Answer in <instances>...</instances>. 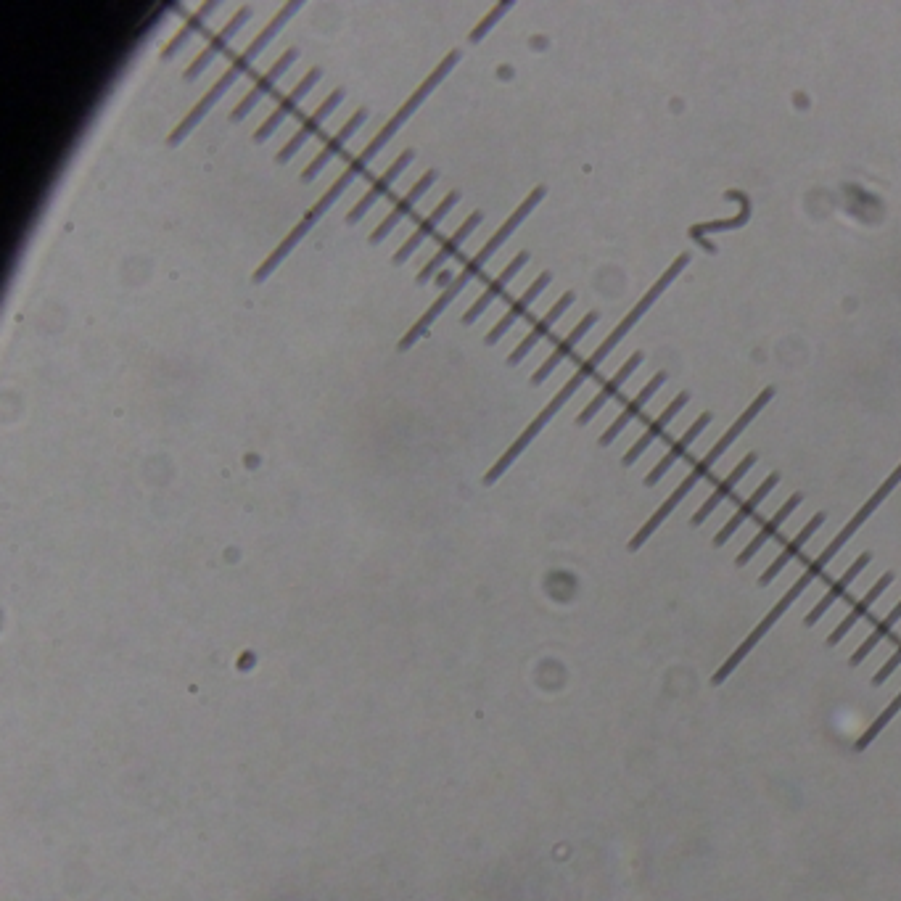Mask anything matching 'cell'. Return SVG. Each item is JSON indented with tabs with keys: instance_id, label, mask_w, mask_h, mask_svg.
Masks as SVG:
<instances>
[{
	"instance_id": "1",
	"label": "cell",
	"mask_w": 901,
	"mask_h": 901,
	"mask_svg": "<svg viewBox=\"0 0 901 901\" xmlns=\"http://www.w3.org/2000/svg\"><path fill=\"white\" fill-rule=\"evenodd\" d=\"M545 193H547L545 185H537V188H532V191H529V196H526V199L521 201V204H518V207L513 209V212H510L508 220H505L503 225H500V228H497L495 233H492V238H489L487 244L481 246L479 252L473 254L471 259H468L466 267H463V273L455 275V281H452L450 286H447V289L442 291V294L436 296L434 302H431L429 310L423 312L421 318L415 320L413 328H410V331H407L405 336L399 339V344H397L399 352H410V349L415 347V341L429 333V328H431V325H434V320L439 318V315H442V312L447 310V307H450L452 302H455V296H458L460 291L466 289L468 283H471L473 278H476V275H479L481 270L487 267L489 259H492L497 252H500V246H505V241H508V238L513 236V233H516L518 225H521V222H524L526 217L532 215L534 207H537V204H540V201L545 199Z\"/></svg>"
},
{
	"instance_id": "2",
	"label": "cell",
	"mask_w": 901,
	"mask_h": 901,
	"mask_svg": "<svg viewBox=\"0 0 901 901\" xmlns=\"http://www.w3.org/2000/svg\"><path fill=\"white\" fill-rule=\"evenodd\" d=\"M772 397H775V386H767V389H764V392H761L759 397H756L754 402H751V405H748L746 410H743V413L738 415V418H735V423H732L730 429H727L722 436H719V442L714 444V447H711V450L706 452V455H703V458L698 460V463H695L693 471L687 473L685 479L680 481V487L674 489L672 495L666 497L664 503H661V508H658L656 513H653V516H650L648 521H645L643 529H640V532H637L635 537H632V542H629V550H632V553H635V550H640V547H643L645 542H648L650 537H653V532H656L658 526L664 524L666 518H669L674 513V508H677V505H680L682 500H685V497L690 495V492H693L695 484L709 476L711 468L717 466V460L722 458L724 452H727L732 447V442H735V439H738V436L743 434V431H746L748 426H751V421H754L756 415H759L761 410L767 407V402Z\"/></svg>"
},
{
	"instance_id": "3",
	"label": "cell",
	"mask_w": 901,
	"mask_h": 901,
	"mask_svg": "<svg viewBox=\"0 0 901 901\" xmlns=\"http://www.w3.org/2000/svg\"><path fill=\"white\" fill-rule=\"evenodd\" d=\"M603 360H606V355H603V352H600V349L595 347V352H592V355L587 357V360H584L582 365H579L577 373H574V376H571L569 381H566V384H563L561 392L555 394V397L550 399V402H547L545 407H542V413L537 415V418H534V421L529 423V426H526L524 431H521V436H518L516 442L510 444L508 450L503 452V458L497 460L495 466L489 468L487 476H484V484H487V487H492V484H495V481L500 479V476H503V473L508 471L510 466H513V463H516L518 455H521V452H524L526 447H529V444L534 442V439H537V434H540V431L545 429L547 423L553 421L555 415H558V410H561V407L566 405V402H569V399L574 397V394H577L579 389H582L584 381H587V378H590L592 373H595V370H598V365H600V362H603Z\"/></svg>"
},
{
	"instance_id": "4",
	"label": "cell",
	"mask_w": 901,
	"mask_h": 901,
	"mask_svg": "<svg viewBox=\"0 0 901 901\" xmlns=\"http://www.w3.org/2000/svg\"><path fill=\"white\" fill-rule=\"evenodd\" d=\"M365 167H368V164L362 162L360 156H355V159L349 162V167L344 172H341L339 180H336V183H333L331 188H328V191H325L323 196H320V199L315 201V204H312V207L307 209V212H304V217L299 222H296L294 228H291L289 236L283 238L281 244L275 246L273 252H270V257H267L265 262H262V265L257 267V270H254V275H252L254 283H265L267 278H270V275L275 273V267L281 265L283 259H286L291 252H294V246L299 244V241H302V238L307 236V233H310L312 228H315V225H318L320 217H323L325 212H328V209H331L333 204H336V201L341 199V193L347 191L349 185L355 183L357 175H360V172L365 170Z\"/></svg>"
},
{
	"instance_id": "5",
	"label": "cell",
	"mask_w": 901,
	"mask_h": 901,
	"mask_svg": "<svg viewBox=\"0 0 901 901\" xmlns=\"http://www.w3.org/2000/svg\"><path fill=\"white\" fill-rule=\"evenodd\" d=\"M814 579H820V574L806 566V571H804V574H801V577L796 579V584H793L791 590L785 592L783 598L777 600L775 608H772V611H769L767 616H764V619H761L759 624H756L754 632H751V635H748L746 640H743V643L738 645V648L732 650V656L727 658V661H724L722 666H719L717 674L711 677V685H722V682H727V677H730V674L735 672V669H738V666L743 664V661H746L748 653H751V650H754L756 645H759L761 640H764V635H767L769 629L775 627L777 621L783 619V613L788 611V608H791L793 603H796V600L801 598V595H804V590H806V587H809V584L814 582Z\"/></svg>"
},
{
	"instance_id": "6",
	"label": "cell",
	"mask_w": 901,
	"mask_h": 901,
	"mask_svg": "<svg viewBox=\"0 0 901 901\" xmlns=\"http://www.w3.org/2000/svg\"><path fill=\"white\" fill-rule=\"evenodd\" d=\"M899 481H901V463L894 468V471H891V476H888V479L883 481V484H880L878 492H872L870 500H867V503L862 505V508H859L857 513H854V516H851L849 524L843 526L841 532L835 534V540L830 542V545L825 547V550H822V553L817 555V558H814L812 563H809V569H814V571H817V574H820V577H822V571L828 569V563L833 561L835 555L841 553V547L846 545V542H849L851 537H854V534L859 532V526L865 524L867 518H870L872 513H875V510L880 508V503H883V500H886V497L891 495V492H894L896 487H899Z\"/></svg>"
},
{
	"instance_id": "7",
	"label": "cell",
	"mask_w": 901,
	"mask_h": 901,
	"mask_svg": "<svg viewBox=\"0 0 901 901\" xmlns=\"http://www.w3.org/2000/svg\"><path fill=\"white\" fill-rule=\"evenodd\" d=\"M690 262H693V257H690V254H687V252H685V254H680V257L674 259L672 265L666 267V273H664V275H661V278H658V281H656V283H653V286H650V289H648V291H645V296H643V299H640V302H637V304H635V307H632V310H629V312H627V318L621 320V323H619V325H616V328H613V331H611V333H608V336H606V341H603V344H598V349H600V352H603V355H606V357H608V355H611V352H613V347H616V344H619V341H621V339H624V336H627V333H629V331H632V325H635V323H637V320L643 318L645 312H648V310H650V307H653V302H656L658 296L664 294V291H666V289H669V286H672V281H674V278H677V275H680V273H682V270H685V267H687V265H690Z\"/></svg>"
},
{
	"instance_id": "8",
	"label": "cell",
	"mask_w": 901,
	"mask_h": 901,
	"mask_svg": "<svg viewBox=\"0 0 901 901\" xmlns=\"http://www.w3.org/2000/svg\"><path fill=\"white\" fill-rule=\"evenodd\" d=\"M413 156H415L413 148H405V151H402V154H399L397 159H394V162L389 164V167H386L384 175H381V178H378L376 183L370 185L368 191H365V196H362V199L357 201L355 207L349 209L347 225H357V222H360L362 217L368 215L370 209H373V204H378V201H381V196H384V193L389 191V188H392L394 183H397L399 175H402V172H405L407 167H410V162H413Z\"/></svg>"
},
{
	"instance_id": "9",
	"label": "cell",
	"mask_w": 901,
	"mask_h": 901,
	"mask_svg": "<svg viewBox=\"0 0 901 901\" xmlns=\"http://www.w3.org/2000/svg\"><path fill=\"white\" fill-rule=\"evenodd\" d=\"M320 77H323V69H320V67L310 69V72L304 74L302 80L296 82V88L289 90V93L283 96L281 104L275 106L273 114H270V117H267L265 122H262V125H259L257 130H254V143H265L267 138H270V135H273L275 130H278V127L283 125V119L289 117L291 111H294L296 106H299V101H302V98L307 96V93H310V90L315 88V85H318Z\"/></svg>"
},
{
	"instance_id": "10",
	"label": "cell",
	"mask_w": 901,
	"mask_h": 901,
	"mask_svg": "<svg viewBox=\"0 0 901 901\" xmlns=\"http://www.w3.org/2000/svg\"><path fill=\"white\" fill-rule=\"evenodd\" d=\"M434 180H436V170L423 172L421 178H418L413 183V188H410V191H407L405 196H402V199H399L397 204H394L392 212H389V215H386L384 220H381V225H376V230L370 233V244H373V246L381 244V241H384V238L389 236V233H392L394 228H397L399 222L405 220V217L410 215V212H413L415 204H418V201H421L423 196H426V193L431 191V185H434Z\"/></svg>"
},
{
	"instance_id": "11",
	"label": "cell",
	"mask_w": 901,
	"mask_h": 901,
	"mask_svg": "<svg viewBox=\"0 0 901 901\" xmlns=\"http://www.w3.org/2000/svg\"><path fill=\"white\" fill-rule=\"evenodd\" d=\"M458 201H460V193L458 191L447 193V196H444V199L439 201V204H436L434 209H431L429 215H426V220H423L421 225H418V228H415L413 233L407 236L405 244L399 246L397 252H394V257H392L394 265H405L407 259L413 257V254L418 252V249H421L423 241H426V238H429L431 233H434V230L439 228V222H442L444 217L450 215L452 209H455V204H458Z\"/></svg>"
},
{
	"instance_id": "12",
	"label": "cell",
	"mask_w": 901,
	"mask_h": 901,
	"mask_svg": "<svg viewBox=\"0 0 901 901\" xmlns=\"http://www.w3.org/2000/svg\"><path fill=\"white\" fill-rule=\"evenodd\" d=\"M296 59H299V48H289V51L283 53V56H278V61H275L273 67L267 69V72L262 74L257 82H254L252 90H249V93H246V96L238 101L236 109L230 111V122H241V119H244L246 114H249V111H252L254 106L262 101V96L275 88V82L281 80L283 72H286V69H289Z\"/></svg>"
},
{
	"instance_id": "13",
	"label": "cell",
	"mask_w": 901,
	"mask_h": 901,
	"mask_svg": "<svg viewBox=\"0 0 901 901\" xmlns=\"http://www.w3.org/2000/svg\"><path fill=\"white\" fill-rule=\"evenodd\" d=\"M481 220H484V212H481V209L471 212V215L466 217V222H463V225H460V228L455 230V233H452L450 238H447V241H444L442 249H439V252H436L434 257L429 259V262H426V267H421V273L415 275V283H421V286H423V283H429L431 278H436V275L442 273L444 262H447V259H452V257H455V254L460 252V246L466 244V238L471 236L473 230L479 228Z\"/></svg>"
},
{
	"instance_id": "14",
	"label": "cell",
	"mask_w": 901,
	"mask_h": 901,
	"mask_svg": "<svg viewBox=\"0 0 901 901\" xmlns=\"http://www.w3.org/2000/svg\"><path fill=\"white\" fill-rule=\"evenodd\" d=\"M341 101H344V88L333 90L331 96L325 98L323 104H320L318 109L312 111L310 117H304L302 127H299V130H296V133L291 135V141H286V146H283L281 151H278V156H275V162H278V164H289L291 159H294V156H296V151H299V148H302L304 143H307V138H310V135L315 133V130H320V125H323V122H325V117H331V111L336 109V106H339Z\"/></svg>"
},
{
	"instance_id": "15",
	"label": "cell",
	"mask_w": 901,
	"mask_h": 901,
	"mask_svg": "<svg viewBox=\"0 0 901 901\" xmlns=\"http://www.w3.org/2000/svg\"><path fill=\"white\" fill-rule=\"evenodd\" d=\"M249 16H252V8H249V6L241 8V11H238V14L233 16V19H230V22L225 24V27H222V30L217 32L215 37H212V43H207V48H204V51H201L199 56H196V59H193L191 64H188V69H185V72H183L185 80H188V82L196 80V77H199V74L204 72V69H207L209 64H212V61L217 59V53L228 48L230 40H233V37L238 35V30H241V27H244V24L249 22Z\"/></svg>"
},
{
	"instance_id": "16",
	"label": "cell",
	"mask_w": 901,
	"mask_h": 901,
	"mask_svg": "<svg viewBox=\"0 0 901 901\" xmlns=\"http://www.w3.org/2000/svg\"><path fill=\"white\" fill-rule=\"evenodd\" d=\"M687 402H690V394H687V392H680V394H677V397L672 399V402H669V405L664 407V410H661V413L656 415V418H653V421L648 423V426H645V434L640 436V439H637V442L632 444V447H629L627 455H624V458H621V463H624V468L635 466L637 460L643 458V452L648 450L650 444L656 442L658 436L664 434L666 426H669V423H672L674 418H677V413H680V410L687 405Z\"/></svg>"
},
{
	"instance_id": "17",
	"label": "cell",
	"mask_w": 901,
	"mask_h": 901,
	"mask_svg": "<svg viewBox=\"0 0 901 901\" xmlns=\"http://www.w3.org/2000/svg\"><path fill=\"white\" fill-rule=\"evenodd\" d=\"M365 119H368V109L355 111V114H352V117H349L347 122H344V125L339 127V133L331 135V138H328V143H325V146L320 148L318 156H315V159H312V162L307 164V167H304V172H302V183H310V180L318 178V172H323L325 164L331 162L333 156L339 154L341 148L347 146L349 138H352V135H355L357 130H360V127L365 125Z\"/></svg>"
},
{
	"instance_id": "18",
	"label": "cell",
	"mask_w": 901,
	"mask_h": 901,
	"mask_svg": "<svg viewBox=\"0 0 901 901\" xmlns=\"http://www.w3.org/2000/svg\"><path fill=\"white\" fill-rule=\"evenodd\" d=\"M574 299H577V296H574V291H566V294H563L561 299H558V302H555L553 307H550V310H547L545 315H542V318L537 320V323H534V328L529 333H526L524 341H521V344H518V347L513 349V352H510V355H508L510 368H513V365H518V362L524 360V357L529 355V352H532V349L537 347V344H540L542 339H545L547 333H550V328H553V325L563 318V312L569 310L571 304H574Z\"/></svg>"
},
{
	"instance_id": "19",
	"label": "cell",
	"mask_w": 901,
	"mask_h": 901,
	"mask_svg": "<svg viewBox=\"0 0 901 901\" xmlns=\"http://www.w3.org/2000/svg\"><path fill=\"white\" fill-rule=\"evenodd\" d=\"M526 265H529V252H518L516 257L510 259L508 267H505L503 273L497 275L495 281L489 283L487 291H484V294H481L479 299H476V302H473L466 312H463V318H460V323H463V325H473V323H476V320H479L481 315H484V312H487L489 304L495 302L497 296H500L505 289H508V283L513 281V278H516V275L521 273V267H526Z\"/></svg>"
},
{
	"instance_id": "20",
	"label": "cell",
	"mask_w": 901,
	"mask_h": 901,
	"mask_svg": "<svg viewBox=\"0 0 901 901\" xmlns=\"http://www.w3.org/2000/svg\"><path fill=\"white\" fill-rule=\"evenodd\" d=\"M666 378H669V376H666V370H658L656 376L650 378L648 384H645L643 389H640V392L635 394V397L629 399L627 405H624V410H621L619 418H616V421H613L606 431H603V436H600V447H608V444H613V439H616V436H619L621 431L627 429L629 423L635 421L637 415H640V410H643V407L648 405L650 399H653V394H656L658 389H661V386L666 384Z\"/></svg>"
},
{
	"instance_id": "21",
	"label": "cell",
	"mask_w": 901,
	"mask_h": 901,
	"mask_svg": "<svg viewBox=\"0 0 901 901\" xmlns=\"http://www.w3.org/2000/svg\"><path fill=\"white\" fill-rule=\"evenodd\" d=\"M550 281H553V273H547V270H545V273L537 275L532 286H529V289H526L524 294L518 296L516 302L510 304V310L505 312L503 318H500L495 323V328H492V331H489L487 336H484V344H487V347H495L497 341L503 339L505 333H508L510 325L516 323V320L521 318V315H526V310H529V307H532V304H534V299H537V296H540L542 291L547 289V286H550Z\"/></svg>"
},
{
	"instance_id": "22",
	"label": "cell",
	"mask_w": 901,
	"mask_h": 901,
	"mask_svg": "<svg viewBox=\"0 0 901 901\" xmlns=\"http://www.w3.org/2000/svg\"><path fill=\"white\" fill-rule=\"evenodd\" d=\"M711 418H714V415H711V413H701V415H698V418H695L693 423H690V429H687L685 434H682L680 439H677V442L669 444V450H666L664 458L658 460L656 468H653V471H650L648 476H645V487H656L658 481L664 479L666 471H669V468H672L674 463H677V460H680L687 450H690V444H693L695 439H698V436L703 434V429L709 426Z\"/></svg>"
},
{
	"instance_id": "23",
	"label": "cell",
	"mask_w": 901,
	"mask_h": 901,
	"mask_svg": "<svg viewBox=\"0 0 901 901\" xmlns=\"http://www.w3.org/2000/svg\"><path fill=\"white\" fill-rule=\"evenodd\" d=\"M777 484H780V473H769L767 479L761 481L759 487L754 489V495L748 497V500H743V503H740V508L735 510V516H732L730 521H727V524H724L722 529H719V534H717V537H714V547L727 545V540H730L732 534L738 532L740 526L746 524L748 518L756 516V510H759V505L764 503V500H767L769 492H772V489H775Z\"/></svg>"
},
{
	"instance_id": "24",
	"label": "cell",
	"mask_w": 901,
	"mask_h": 901,
	"mask_svg": "<svg viewBox=\"0 0 901 901\" xmlns=\"http://www.w3.org/2000/svg\"><path fill=\"white\" fill-rule=\"evenodd\" d=\"M598 318H600V315L595 310L587 312V315H584V318L579 320V323L574 325V328H571L569 336L555 344V349H553V352H550V357H547V360L542 362L540 370H537V373H534V376H532V384L534 386H540L542 381H547V376H550V373H553V370L558 368V365H561V362L566 360V357H569L571 352H574V347H577L579 341H582L584 336H587V331H590L592 325L598 323Z\"/></svg>"
},
{
	"instance_id": "25",
	"label": "cell",
	"mask_w": 901,
	"mask_h": 901,
	"mask_svg": "<svg viewBox=\"0 0 901 901\" xmlns=\"http://www.w3.org/2000/svg\"><path fill=\"white\" fill-rule=\"evenodd\" d=\"M756 460H759V455H756V452H748L746 458L740 460L738 466L732 468V471L727 473V476H724L722 481H719L717 487H714V492H711V495H709V500H706V503H703L701 508H698V513H695L690 524L701 526L703 521H706V518H709L711 513H714V510H717L719 505H722L724 500H727V497L732 495V492H735V487H738L740 481H743V476H746V473L756 466Z\"/></svg>"
},
{
	"instance_id": "26",
	"label": "cell",
	"mask_w": 901,
	"mask_h": 901,
	"mask_svg": "<svg viewBox=\"0 0 901 901\" xmlns=\"http://www.w3.org/2000/svg\"><path fill=\"white\" fill-rule=\"evenodd\" d=\"M643 357H645L643 352H632V355L627 357V362H624V365H621V368L616 370V373H613L611 378H608L606 384H603V389H600V392L590 399V405L584 407L582 413H579V418H577L579 426H587V423H590L592 418H595V415L600 413V410H603V405H606L608 399L619 394L621 384H627V378L632 376V373H635L637 365L643 362Z\"/></svg>"
},
{
	"instance_id": "27",
	"label": "cell",
	"mask_w": 901,
	"mask_h": 901,
	"mask_svg": "<svg viewBox=\"0 0 901 901\" xmlns=\"http://www.w3.org/2000/svg\"><path fill=\"white\" fill-rule=\"evenodd\" d=\"M727 199H738L740 201V212L738 217H730V220H711V222H698L690 228V238L693 241H701V246L706 249L709 254H717V246L706 241V233H719V230H735V228H743L751 222V199H748L743 191H727L724 193Z\"/></svg>"
},
{
	"instance_id": "28",
	"label": "cell",
	"mask_w": 901,
	"mask_h": 901,
	"mask_svg": "<svg viewBox=\"0 0 901 901\" xmlns=\"http://www.w3.org/2000/svg\"><path fill=\"white\" fill-rule=\"evenodd\" d=\"M870 561H872V555H870V553H862V555H859V558H857V561L851 563L849 569L843 571L841 579H838V582L830 584L828 592H825V598H822L820 603H817V606L812 608V611L806 613V619H804L806 627H814V624H817V621H820L822 616H825V613L830 611V606H833L835 600H841L843 595H846V590H849L851 584L857 582V577H859V574H862V571L867 569V566H870Z\"/></svg>"
},
{
	"instance_id": "29",
	"label": "cell",
	"mask_w": 901,
	"mask_h": 901,
	"mask_svg": "<svg viewBox=\"0 0 901 901\" xmlns=\"http://www.w3.org/2000/svg\"><path fill=\"white\" fill-rule=\"evenodd\" d=\"M891 584H894V574H891V571H886V574H883V577H880L878 582L872 584L870 590H867L865 598L859 600L857 606H851V611L846 613V619H843L841 624H838V627H835L833 632H830V637H828V645H830V648H833V645L841 643L843 637L849 635L851 629L857 627L859 621L865 619L867 613H870V608L875 606V603H878L880 595H883V592H886L888 587H891Z\"/></svg>"
},
{
	"instance_id": "30",
	"label": "cell",
	"mask_w": 901,
	"mask_h": 901,
	"mask_svg": "<svg viewBox=\"0 0 901 901\" xmlns=\"http://www.w3.org/2000/svg\"><path fill=\"white\" fill-rule=\"evenodd\" d=\"M801 503H804V495H798V492H796V495L788 497V500H785V503L780 505V508H777L775 516L769 518V521H764V526H761L759 534H756L754 540H751L746 547H743V553L738 555V566H746V563L751 561V558H754L756 553H759L761 547L767 545L769 540H775L777 532H780V526H783L785 521L791 518V513H796V508Z\"/></svg>"
},
{
	"instance_id": "31",
	"label": "cell",
	"mask_w": 901,
	"mask_h": 901,
	"mask_svg": "<svg viewBox=\"0 0 901 901\" xmlns=\"http://www.w3.org/2000/svg\"><path fill=\"white\" fill-rule=\"evenodd\" d=\"M822 524H825V513H814L812 521H809V524H806L804 529H801V532H798L796 537H793V540L783 547V553L777 555L775 561H772L767 566V571L761 574V579H759L761 587H767V584H772V579L780 577V571H783L785 566H788V563L793 561V558H798V553L804 550L806 542L812 540L814 532H817V529H820Z\"/></svg>"
},
{
	"instance_id": "32",
	"label": "cell",
	"mask_w": 901,
	"mask_h": 901,
	"mask_svg": "<svg viewBox=\"0 0 901 901\" xmlns=\"http://www.w3.org/2000/svg\"><path fill=\"white\" fill-rule=\"evenodd\" d=\"M899 621H901V600H899V603H896L894 608H891V611H888V616L883 621H880L878 627H872V632H870V635H867L865 643L859 645V648L854 650V653H851L849 664L851 666L865 664V658L870 656L872 650L878 648V645L883 643V640H886V637L891 635V632H894V627H896V624H899Z\"/></svg>"
},
{
	"instance_id": "33",
	"label": "cell",
	"mask_w": 901,
	"mask_h": 901,
	"mask_svg": "<svg viewBox=\"0 0 901 901\" xmlns=\"http://www.w3.org/2000/svg\"><path fill=\"white\" fill-rule=\"evenodd\" d=\"M215 8H217V3H204V6L199 8V14H193V19H188V22H185L183 27H180L178 35L172 37L170 43L164 45V48H162V59H170V56H175V53H178L180 48H183V45L188 43V37H191L193 32L199 30L201 24H204V19H207V16L212 14Z\"/></svg>"
},
{
	"instance_id": "34",
	"label": "cell",
	"mask_w": 901,
	"mask_h": 901,
	"mask_svg": "<svg viewBox=\"0 0 901 901\" xmlns=\"http://www.w3.org/2000/svg\"><path fill=\"white\" fill-rule=\"evenodd\" d=\"M510 8H513V3H510V0H505V3H497V6L492 8V11H489V14L484 16V19H481L479 24H476V27H473L471 43H479V40H484V35H487V32L492 30V27H495V24L500 22V19H503L505 14H508Z\"/></svg>"
},
{
	"instance_id": "35",
	"label": "cell",
	"mask_w": 901,
	"mask_h": 901,
	"mask_svg": "<svg viewBox=\"0 0 901 901\" xmlns=\"http://www.w3.org/2000/svg\"><path fill=\"white\" fill-rule=\"evenodd\" d=\"M899 666H901V645L894 650V653H891V658H888L886 664L880 666L878 672H875V677H872V685H875V687L886 685L888 677H891V674H894L896 669H899Z\"/></svg>"
}]
</instances>
